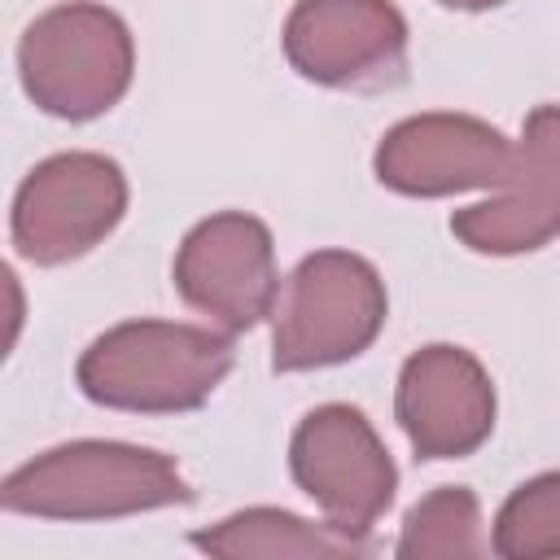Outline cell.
Masks as SVG:
<instances>
[{
  "label": "cell",
  "instance_id": "3957f363",
  "mask_svg": "<svg viewBox=\"0 0 560 560\" xmlns=\"http://www.w3.org/2000/svg\"><path fill=\"white\" fill-rule=\"evenodd\" d=\"M385 280L350 249L306 254L271 306V368L311 372L359 359L385 328Z\"/></svg>",
  "mask_w": 560,
  "mask_h": 560
},
{
  "label": "cell",
  "instance_id": "7c38bea8",
  "mask_svg": "<svg viewBox=\"0 0 560 560\" xmlns=\"http://www.w3.org/2000/svg\"><path fill=\"white\" fill-rule=\"evenodd\" d=\"M192 547L214 556V560H284V556H302V560H350V556H368L372 542L346 538L332 525H311L298 512L284 508H245L223 516L210 529L192 534Z\"/></svg>",
  "mask_w": 560,
  "mask_h": 560
},
{
  "label": "cell",
  "instance_id": "30bf717a",
  "mask_svg": "<svg viewBox=\"0 0 560 560\" xmlns=\"http://www.w3.org/2000/svg\"><path fill=\"white\" fill-rule=\"evenodd\" d=\"M394 416L416 459L472 455L494 429V385L464 346H420L407 354L394 389Z\"/></svg>",
  "mask_w": 560,
  "mask_h": 560
},
{
  "label": "cell",
  "instance_id": "7a4b0ae2",
  "mask_svg": "<svg viewBox=\"0 0 560 560\" xmlns=\"http://www.w3.org/2000/svg\"><path fill=\"white\" fill-rule=\"evenodd\" d=\"M171 503H192V486L171 455L79 438L52 446L0 481V508L48 521H109Z\"/></svg>",
  "mask_w": 560,
  "mask_h": 560
},
{
  "label": "cell",
  "instance_id": "8992f818",
  "mask_svg": "<svg viewBox=\"0 0 560 560\" xmlns=\"http://www.w3.org/2000/svg\"><path fill=\"white\" fill-rule=\"evenodd\" d=\"M127 214V175L114 158L70 149L44 158L13 197V249L26 262L57 267L101 245Z\"/></svg>",
  "mask_w": 560,
  "mask_h": 560
},
{
  "label": "cell",
  "instance_id": "6da1fadb",
  "mask_svg": "<svg viewBox=\"0 0 560 560\" xmlns=\"http://www.w3.org/2000/svg\"><path fill=\"white\" fill-rule=\"evenodd\" d=\"M232 337L175 324V319H127L105 328L74 368L79 389L114 411H192L232 372Z\"/></svg>",
  "mask_w": 560,
  "mask_h": 560
},
{
  "label": "cell",
  "instance_id": "ba28073f",
  "mask_svg": "<svg viewBox=\"0 0 560 560\" xmlns=\"http://www.w3.org/2000/svg\"><path fill=\"white\" fill-rule=\"evenodd\" d=\"M171 276L192 311L228 332H245L271 315L280 293L271 228L258 214L219 210L179 241Z\"/></svg>",
  "mask_w": 560,
  "mask_h": 560
},
{
  "label": "cell",
  "instance_id": "4fadbf2b",
  "mask_svg": "<svg viewBox=\"0 0 560 560\" xmlns=\"http://www.w3.org/2000/svg\"><path fill=\"white\" fill-rule=\"evenodd\" d=\"M398 556L402 560H472V556H486L477 494L468 486H438L433 494H424L402 516Z\"/></svg>",
  "mask_w": 560,
  "mask_h": 560
},
{
  "label": "cell",
  "instance_id": "9a60e30c",
  "mask_svg": "<svg viewBox=\"0 0 560 560\" xmlns=\"http://www.w3.org/2000/svg\"><path fill=\"white\" fill-rule=\"evenodd\" d=\"M446 9H464V13H481V9H499L503 0H438Z\"/></svg>",
  "mask_w": 560,
  "mask_h": 560
},
{
  "label": "cell",
  "instance_id": "8fae6325",
  "mask_svg": "<svg viewBox=\"0 0 560 560\" xmlns=\"http://www.w3.org/2000/svg\"><path fill=\"white\" fill-rule=\"evenodd\" d=\"M451 232L472 254H534L560 236V105H538L516 140L512 179L499 197L451 214Z\"/></svg>",
  "mask_w": 560,
  "mask_h": 560
},
{
  "label": "cell",
  "instance_id": "9c48e42d",
  "mask_svg": "<svg viewBox=\"0 0 560 560\" xmlns=\"http://www.w3.org/2000/svg\"><path fill=\"white\" fill-rule=\"evenodd\" d=\"M516 166V144L472 114H416L394 122L372 158L376 179L402 197H446L464 188H503Z\"/></svg>",
  "mask_w": 560,
  "mask_h": 560
},
{
  "label": "cell",
  "instance_id": "5b68a950",
  "mask_svg": "<svg viewBox=\"0 0 560 560\" xmlns=\"http://www.w3.org/2000/svg\"><path fill=\"white\" fill-rule=\"evenodd\" d=\"M289 472L298 490L324 508L328 525L359 542H372L368 534L398 490V468L385 442L350 402H324L298 420L289 442Z\"/></svg>",
  "mask_w": 560,
  "mask_h": 560
},
{
  "label": "cell",
  "instance_id": "277c9868",
  "mask_svg": "<svg viewBox=\"0 0 560 560\" xmlns=\"http://www.w3.org/2000/svg\"><path fill=\"white\" fill-rule=\"evenodd\" d=\"M131 31L114 9L96 0L52 4L18 39L22 88L52 118H101L131 88Z\"/></svg>",
  "mask_w": 560,
  "mask_h": 560
},
{
  "label": "cell",
  "instance_id": "52a82bcc",
  "mask_svg": "<svg viewBox=\"0 0 560 560\" xmlns=\"http://www.w3.org/2000/svg\"><path fill=\"white\" fill-rule=\"evenodd\" d=\"M289 66L341 92H385L407 79V18L394 0H298L284 18Z\"/></svg>",
  "mask_w": 560,
  "mask_h": 560
},
{
  "label": "cell",
  "instance_id": "5bb4252c",
  "mask_svg": "<svg viewBox=\"0 0 560 560\" xmlns=\"http://www.w3.org/2000/svg\"><path fill=\"white\" fill-rule=\"evenodd\" d=\"M503 560H551L560 556V468L538 472L525 486H516L499 516H494V542Z\"/></svg>",
  "mask_w": 560,
  "mask_h": 560
}]
</instances>
